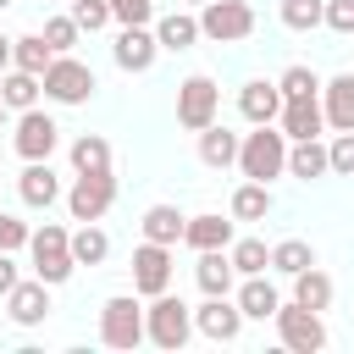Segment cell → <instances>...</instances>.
<instances>
[{
    "instance_id": "6da1fadb",
    "label": "cell",
    "mask_w": 354,
    "mask_h": 354,
    "mask_svg": "<svg viewBox=\"0 0 354 354\" xmlns=\"http://www.w3.org/2000/svg\"><path fill=\"white\" fill-rule=\"evenodd\" d=\"M238 171L254 183H271L288 171V133L277 122H254V133L238 138Z\"/></svg>"
},
{
    "instance_id": "7a4b0ae2",
    "label": "cell",
    "mask_w": 354,
    "mask_h": 354,
    "mask_svg": "<svg viewBox=\"0 0 354 354\" xmlns=\"http://www.w3.org/2000/svg\"><path fill=\"white\" fill-rule=\"evenodd\" d=\"M28 254H33V277L50 282V288H61V282L77 271V260H72V232H66L61 221L33 227V232H28Z\"/></svg>"
},
{
    "instance_id": "3957f363",
    "label": "cell",
    "mask_w": 354,
    "mask_h": 354,
    "mask_svg": "<svg viewBox=\"0 0 354 354\" xmlns=\"http://www.w3.org/2000/svg\"><path fill=\"white\" fill-rule=\"evenodd\" d=\"M144 337L155 343V348H166V354H177L188 337H194V310L166 288V293H155L149 299V310H144Z\"/></svg>"
},
{
    "instance_id": "277c9868",
    "label": "cell",
    "mask_w": 354,
    "mask_h": 354,
    "mask_svg": "<svg viewBox=\"0 0 354 354\" xmlns=\"http://www.w3.org/2000/svg\"><path fill=\"white\" fill-rule=\"evenodd\" d=\"M100 343L105 348H138L144 343V304H138V293H111L100 304Z\"/></svg>"
},
{
    "instance_id": "5b68a950",
    "label": "cell",
    "mask_w": 354,
    "mask_h": 354,
    "mask_svg": "<svg viewBox=\"0 0 354 354\" xmlns=\"http://www.w3.org/2000/svg\"><path fill=\"white\" fill-rule=\"evenodd\" d=\"M277 337H282V348H293V354H315V348H326V321H321V310H310V304H299V299H288V304H277Z\"/></svg>"
},
{
    "instance_id": "8992f818",
    "label": "cell",
    "mask_w": 354,
    "mask_h": 354,
    "mask_svg": "<svg viewBox=\"0 0 354 354\" xmlns=\"http://www.w3.org/2000/svg\"><path fill=\"white\" fill-rule=\"evenodd\" d=\"M254 33V6L249 0H205L199 6V39L216 44H238Z\"/></svg>"
},
{
    "instance_id": "52a82bcc",
    "label": "cell",
    "mask_w": 354,
    "mask_h": 354,
    "mask_svg": "<svg viewBox=\"0 0 354 354\" xmlns=\"http://www.w3.org/2000/svg\"><path fill=\"white\" fill-rule=\"evenodd\" d=\"M39 83H44V100H55V105H88V94H94V72L77 55H55Z\"/></svg>"
},
{
    "instance_id": "ba28073f",
    "label": "cell",
    "mask_w": 354,
    "mask_h": 354,
    "mask_svg": "<svg viewBox=\"0 0 354 354\" xmlns=\"http://www.w3.org/2000/svg\"><path fill=\"white\" fill-rule=\"evenodd\" d=\"M216 116H221V88H216V77H205V72L183 77V83H177V122H183L188 133H199V127H210Z\"/></svg>"
},
{
    "instance_id": "9c48e42d",
    "label": "cell",
    "mask_w": 354,
    "mask_h": 354,
    "mask_svg": "<svg viewBox=\"0 0 354 354\" xmlns=\"http://www.w3.org/2000/svg\"><path fill=\"white\" fill-rule=\"evenodd\" d=\"M111 205H116V177L111 171H77L72 177V188H66L72 221H100Z\"/></svg>"
},
{
    "instance_id": "30bf717a",
    "label": "cell",
    "mask_w": 354,
    "mask_h": 354,
    "mask_svg": "<svg viewBox=\"0 0 354 354\" xmlns=\"http://www.w3.org/2000/svg\"><path fill=\"white\" fill-rule=\"evenodd\" d=\"M11 144H17L22 160H50L55 144H61V127H55V116H44L39 105H28V111H17V133H11Z\"/></svg>"
},
{
    "instance_id": "8fae6325",
    "label": "cell",
    "mask_w": 354,
    "mask_h": 354,
    "mask_svg": "<svg viewBox=\"0 0 354 354\" xmlns=\"http://www.w3.org/2000/svg\"><path fill=\"white\" fill-rule=\"evenodd\" d=\"M171 271H177V266H171V249H166V243H149V238H144V243L133 249V293H138V299L166 293V288H171Z\"/></svg>"
},
{
    "instance_id": "7c38bea8",
    "label": "cell",
    "mask_w": 354,
    "mask_h": 354,
    "mask_svg": "<svg viewBox=\"0 0 354 354\" xmlns=\"http://www.w3.org/2000/svg\"><path fill=\"white\" fill-rule=\"evenodd\" d=\"M194 332L210 343H238L243 332V310L232 304V293H205V304L194 310Z\"/></svg>"
},
{
    "instance_id": "4fadbf2b",
    "label": "cell",
    "mask_w": 354,
    "mask_h": 354,
    "mask_svg": "<svg viewBox=\"0 0 354 354\" xmlns=\"http://www.w3.org/2000/svg\"><path fill=\"white\" fill-rule=\"evenodd\" d=\"M277 127H282L288 138H321V127H326L321 94H299V100H282V111H277Z\"/></svg>"
},
{
    "instance_id": "5bb4252c",
    "label": "cell",
    "mask_w": 354,
    "mask_h": 354,
    "mask_svg": "<svg viewBox=\"0 0 354 354\" xmlns=\"http://www.w3.org/2000/svg\"><path fill=\"white\" fill-rule=\"evenodd\" d=\"M111 55H116V66H122V72H149V66H155V55H160L155 28H122V33H116V44H111Z\"/></svg>"
},
{
    "instance_id": "9a60e30c",
    "label": "cell",
    "mask_w": 354,
    "mask_h": 354,
    "mask_svg": "<svg viewBox=\"0 0 354 354\" xmlns=\"http://www.w3.org/2000/svg\"><path fill=\"white\" fill-rule=\"evenodd\" d=\"M17 194H22L28 210H50V205L61 199V177L50 171V160H28L22 177H17Z\"/></svg>"
},
{
    "instance_id": "2e32d148",
    "label": "cell",
    "mask_w": 354,
    "mask_h": 354,
    "mask_svg": "<svg viewBox=\"0 0 354 354\" xmlns=\"http://www.w3.org/2000/svg\"><path fill=\"white\" fill-rule=\"evenodd\" d=\"M6 315L17 321V326H39L44 315H50V282H17L11 293H6Z\"/></svg>"
},
{
    "instance_id": "e0dca14e",
    "label": "cell",
    "mask_w": 354,
    "mask_h": 354,
    "mask_svg": "<svg viewBox=\"0 0 354 354\" xmlns=\"http://www.w3.org/2000/svg\"><path fill=\"white\" fill-rule=\"evenodd\" d=\"M321 111H326V127L354 133V72H337L332 83H321Z\"/></svg>"
},
{
    "instance_id": "ac0fdd59",
    "label": "cell",
    "mask_w": 354,
    "mask_h": 354,
    "mask_svg": "<svg viewBox=\"0 0 354 354\" xmlns=\"http://www.w3.org/2000/svg\"><path fill=\"white\" fill-rule=\"evenodd\" d=\"M232 304L243 310V321H271L277 304H282V293H277V288L266 282V271H260V277H243V282H238V299H232Z\"/></svg>"
},
{
    "instance_id": "d6986e66",
    "label": "cell",
    "mask_w": 354,
    "mask_h": 354,
    "mask_svg": "<svg viewBox=\"0 0 354 354\" xmlns=\"http://www.w3.org/2000/svg\"><path fill=\"white\" fill-rule=\"evenodd\" d=\"M238 111H243V122H277V111H282V88L266 83V77H254V83L238 88Z\"/></svg>"
},
{
    "instance_id": "ffe728a7",
    "label": "cell",
    "mask_w": 354,
    "mask_h": 354,
    "mask_svg": "<svg viewBox=\"0 0 354 354\" xmlns=\"http://www.w3.org/2000/svg\"><path fill=\"white\" fill-rule=\"evenodd\" d=\"M199 160H205L210 171H227V166H238V133H232V127H221V122L199 127Z\"/></svg>"
},
{
    "instance_id": "44dd1931",
    "label": "cell",
    "mask_w": 354,
    "mask_h": 354,
    "mask_svg": "<svg viewBox=\"0 0 354 354\" xmlns=\"http://www.w3.org/2000/svg\"><path fill=\"white\" fill-rule=\"evenodd\" d=\"M288 177H299V183L326 177V144L321 138H288Z\"/></svg>"
},
{
    "instance_id": "7402d4cb",
    "label": "cell",
    "mask_w": 354,
    "mask_h": 354,
    "mask_svg": "<svg viewBox=\"0 0 354 354\" xmlns=\"http://www.w3.org/2000/svg\"><path fill=\"white\" fill-rule=\"evenodd\" d=\"M183 243H188V249H227V243H232V221L216 216V210H210V216H188V221H183Z\"/></svg>"
},
{
    "instance_id": "603a6c76",
    "label": "cell",
    "mask_w": 354,
    "mask_h": 354,
    "mask_svg": "<svg viewBox=\"0 0 354 354\" xmlns=\"http://www.w3.org/2000/svg\"><path fill=\"white\" fill-rule=\"evenodd\" d=\"M194 282H199V293H232V282H238V271H232V260H227V249H199V266H194Z\"/></svg>"
},
{
    "instance_id": "cb8c5ba5",
    "label": "cell",
    "mask_w": 354,
    "mask_h": 354,
    "mask_svg": "<svg viewBox=\"0 0 354 354\" xmlns=\"http://www.w3.org/2000/svg\"><path fill=\"white\" fill-rule=\"evenodd\" d=\"M155 44L160 50H194L199 44V17L194 11H166L155 22Z\"/></svg>"
},
{
    "instance_id": "d4e9b609",
    "label": "cell",
    "mask_w": 354,
    "mask_h": 354,
    "mask_svg": "<svg viewBox=\"0 0 354 354\" xmlns=\"http://www.w3.org/2000/svg\"><path fill=\"white\" fill-rule=\"evenodd\" d=\"M183 221H188V216H183L177 205H149L138 227H144V238H149V243H166V249H177V243H183Z\"/></svg>"
},
{
    "instance_id": "484cf974",
    "label": "cell",
    "mask_w": 354,
    "mask_h": 354,
    "mask_svg": "<svg viewBox=\"0 0 354 354\" xmlns=\"http://www.w3.org/2000/svg\"><path fill=\"white\" fill-rule=\"evenodd\" d=\"M39 94H44V83H39L33 72H22V66H6V72H0V100H6V111H28V105H39Z\"/></svg>"
},
{
    "instance_id": "4316f807",
    "label": "cell",
    "mask_w": 354,
    "mask_h": 354,
    "mask_svg": "<svg viewBox=\"0 0 354 354\" xmlns=\"http://www.w3.org/2000/svg\"><path fill=\"white\" fill-rule=\"evenodd\" d=\"M266 216H271V183L243 177L232 188V221H266Z\"/></svg>"
},
{
    "instance_id": "83f0119b",
    "label": "cell",
    "mask_w": 354,
    "mask_h": 354,
    "mask_svg": "<svg viewBox=\"0 0 354 354\" xmlns=\"http://www.w3.org/2000/svg\"><path fill=\"white\" fill-rule=\"evenodd\" d=\"M55 61V50L44 44V33H22V39H11V66H22V72H33V77H44V66Z\"/></svg>"
},
{
    "instance_id": "f1b7e54d",
    "label": "cell",
    "mask_w": 354,
    "mask_h": 354,
    "mask_svg": "<svg viewBox=\"0 0 354 354\" xmlns=\"http://www.w3.org/2000/svg\"><path fill=\"white\" fill-rule=\"evenodd\" d=\"M105 254H111L105 227H100V221H83V227L72 232V260H77V266H105Z\"/></svg>"
},
{
    "instance_id": "f546056e",
    "label": "cell",
    "mask_w": 354,
    "mask_h": 354,
    "mask_svg": "<svg viewBox=\"0 0 354 354\" xmlns=\"http://www.w3.org/2000/svg\"><path fill=\"white\" fill-rule=\"evenodd\" d=\"M227 260H232L238 277H260L271 266V249H266V238H232L227 243Z\"/></svg>"
},
{
    "instance_id": "4dcf8cb0",
    "label": "cell",
    "mask_w": 354,
    "mask_h": 354,
    "mask_svg": "<svg viewBox=\"0 0 354 354\" xmlns=\"http://www.w3.org/2000/svg\"><path fill=\"white\" fill-rule=\"evenodd\" d=\"M72 171H111V144L100 133H77L72 138Z\"/></svg>"
},
{
    "instance_id": "1f68e13d",
    "label": "cell",
    "mask_w": 354,
    "mask_h": 354,
    "mask_svg": "<svg viewBox=\"0 0 354 354\" xmlns=\"http://www.w3.org/2000/svg\"><path fill=\"white\" fill-rule=\"evenodd\" d=\"M293 299L310 304V310H326V304H332V277H326L321 266H304V271L293 277Z\"/></svg>"
},
{
    "instance_id": "d6a6232c",
    "label": "cell",
    "mask_w": 354,
    "mask_h": 354,
    "mask_svg": "<svg viewBox=\"0 0 354 354\" xmlns=\"http://www.w3.org/2000/svg\"><path fill=\"white\" fill-rule=\"evenodd\" d=\"M304 266H315V249H310L304 238H282V243H271V271H282V277H299Z\"/></svg>"
},
{
    "instance_id": "836d02e7",
    "label": "cell",
    "mask_w": 354,
    "mask_h": 354,
    "mask_svg": "<svg viewBox=\"0 0 354 354\" xmlns=\"http://www.w3.org/2000/svg\"><path fill=\"white\" fill-rule=\"evenodd\" d=\"M277 11H282V28H293V33H310V28H321V11H326V0H282Z\"/></svg>"
},
{
    "instance_id": "e575fe53",
    "label": "cell",
    "mask_w": 354,
    "mask_h": 354,
    "mask_svg": "<svg viewBox=\"0 0 354 354\" xmlns=\"http://www.w3.org/2000/svg\"><path fill=\"white\" fill-rule=\"evenodd\" d=\"M72 22H77L83 33H100V28H111L116 17H111V0H72Z\"/></svg>"
},
{
    "instance_id": "d590c367",
    "label": "cell",
    "mask_w": 354,
    "mask_h": 354,
    "mask_svg": "<svg viewBox=\"0 0 354 354\" xmlns=\"http://www.w3.org/2000/svg\"><path fill=\"white\" fill-rule=\"evenodd\" d=\"M77 33H83V28L72 22V11H66V17H50V22H44V44H50L55 55H72V44H77Z\"/></svg>"
},
{
    "instance_id": "8d00e7d4",
    "label": "cell",
    "mask_w": 354,
    "mask_h": 354,
    "mask_svg": "<svg viewBox=\"0 0 354 354\" xmlns=\"http://www.w3.org/2000/svg\"><path fill=\"white\" fill-rule=\"evenodd\" d=\"M277 88H282V100H299V94H321V77H315L310 66H288V72L277 77Z\"/></svg>"
},
{
    "instance_id": "74e56055",
    "label": "cell",
    "mask_w": 354,
    "mask_h": 354,
    "mask_svg": "<svg viewBox=\"0 0 354 354\" xmlns=\"http://www.w3.org/2000/svg\"><path fill=\"white\" fill-rule=\"evenodd\" d=\"M111 17L122 28H149L155 22V0H111Z\"/></svg>"
},
{
    "instance_id": "f35d334b",
    "label": "cell",
    "mask_w": 354,
    "mask_h": 354,
    "mask_svg": "<svg viewBox=\"0 0 354 354\" xmlns=\"http://www.w3.org/2000/svg\"><path fill=\"white\" fill-rule=\"evenodd\" d=\"M326 171L354 177V133H337V138L326 144Z\"/></svg>"
},
{
    "instance_id": "ab89813d",
    "label": "cell",
    "mask_w": 354,
    "mask_h": 354,
    "mask_svg": "<svg viewBox=\"0 0 354 354\" xmlns=\"http://www.w3.org/2000/svg\"><path fill=\"white\" fill-rule=\"evenodd\" d=\"M28 232H33L28 221H17V216H6V210H0V249H6V254L28 249Z\"/></svg>"
},
{
    "instance_id": "60d3db41",
    "label": "cell",
    "mask_w": 354,
    "mask_h": 354,
    "mask_svg": "<svg viewBox=\"0 0 354 354\" xmlns=\"http://www.w3.org/2000/svg\"><path fill=\"white\" fill-rule=\"evenodd\" d=\"M321 22H326L332 33H354V0H326Z\"/></svg>"
},
{
    "instance_id": "b9f144b4",
    "label": "cell",
    "mask_w": 354,
    "mask_h": 354,
    "mask_svg": "<svg viewBox=\"0 0 354 354\" xmlns=\"http://www.w3.org/2000/svg\"><path fill=\"white\" fill-rule=\"evenodd\" d=\"M17 282H22V277H17V260H11L6 249H0V299H6V293H11Z\"/></svg>"
},
{
    "instance_id": "7bdbcfd3",
    "label": "cell",
    "mask_w": 354,
    "mask_h": 354,
    "mask_svg": "<svg viewBox=\"0 0 354 354\" xmlns=\"http://www.w3.org/2000/svg\"><path fill=\"white\" fill-rule=\"evenodd\" d=\"M6 66H11V39L0 33V72H6Z\"/></svg>"
},
{
    "instance_id": "ee69618b",
    "label": "cell",
    "mask_w": 354,
    "mask_h": 354,
    "mask_svg": "<svg viewBox=\"0 0 354 354\" xmlns=\"http://www.w3.org/2000/svg\"><path fill=\"white\" fill-rule=\"evenodd\" d=\"M6 116H11V111H6V100H0V127H6Z\"/></svg>"
},
{
    "instance_id": "f6af8a7d",
    "label": "cell",
    "mask_w": 354,
    "mask_h": 354,
    "mask_svg": "<svg viewBox=\"0 0 354 354\" xmlns=\"http://www.w3.org/2000/svg\"><path fill=\"white\" fill-rule=\"evenodd\" d=\"M183 6H205V0H183Z\"/></svg>"
},
{
    "instance_id": "bcb514c9",
    "label": "cell",
    "mask_w": 354,
    "mask_h": 354,
    "mask_svg": "<svg viewBox=\"0 0 354 354\" xmlns=\"http://www.w3.org/2000/svg\"><path fill=\"white\" fill-rule=\"evenodd\" d=\"M6 6H11V0H0V11H6Z\"/></svg>"
}]
</instances>
